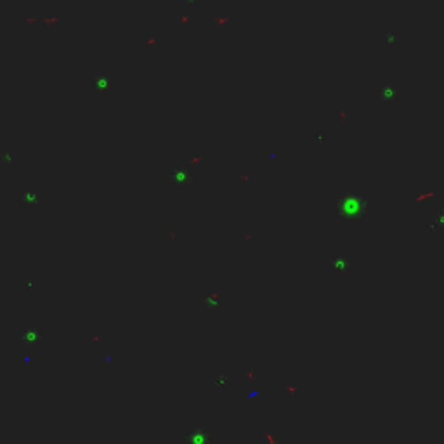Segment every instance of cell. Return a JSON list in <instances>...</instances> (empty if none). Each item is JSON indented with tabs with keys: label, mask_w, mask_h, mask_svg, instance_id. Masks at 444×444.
<instances>
[{
	"label": "cell",
	"mask_w": 444,
	"mask_h": 444,
	"mask_svg": "<svg viewBox=\"0 0 444 444\" xmlns=\"http://www.w3.org/2000/svg\"><path fill=\"white\" fill-rule=\"evenodd\" d=\"M397 94H399V90H397V87L394 84H387L385 87L380 90V101L382 103H394V101L397 99Z\"/></svg>",
	"instance_id": "obj_4"
},
{
	"label": "cell",
	"mask_w": 444,
	"mask_h": 444,
	"mask_svg": "<svg viewBox=\"0 0 444 444\" xmlns=\"http://www.w3.org/2000/svg\"><path fill=\"white\" fill-rule=\"evenodd\" d=\"M337 213L342 219H357L363 217L370 208V202L357 193H345L337 200Z\"/></svg>",
	"instance_id": "obj_1"
},
{
	"label": "cell",
	"mask_w": 444,
	"mask_h": 444,
	"mask_svg": "<svg viewBox=\"0 0 444 444\" xmlns=\"http://www.w3.org/2000/svg\"><path fill=\"white\" fill-rule=\"evenodd\" d=\"M382 38L387 42V44H396L397 33H394V31H382Z\"/></svg>",
	"instance_id": "obj_8"
},
{
	"label": "cell",
	"mask_w": 444,
	"mask_h": 444,
	"mask_svg": "<svg viewBox=\"0 0 444 444\" xmlns=\"http://www.w3.org/2000/svg\"><path fill=\"white\" fill-rule=\"evenodd\" d=\"M160 45V38H158L156 33H148V37L143 38V47L148 49V51H153Z\"/></svg>",
	"instance_id": "obj_6"
},
{
	"label": "cell",
	"mask_w": 444,
	"mask_h": 444,
	"mask_svg": "<svg viewBox=\"0 0 444 444\" xmlns=\"http://www.w3.org/2000/svg\"><path fill=\"white\" fill-rule=\"evenodd\" d=\"M264 156H267L269 160H276V158H278V151H276V149L266 151V153H264Z\"/></svg>",
	"instance_id": "obj_9"
},
{
	"label": "cell",
	"mask_w": 444,
	"mask_h": 444,
	"mask_svg": "<svg viewBox=\"0 0 444 444\" xmlns=\"http://www.w3.org/2000/svg\"><path fill=\"white\" fill-rule=\"evenodd\" d=\"M205 304L208 305V307H212V309H217V307L222 305V302L219 300V295H210V297L205 298Z\"/></svg>",
	"instance_id": "obj_7"
},
{
	"label": "cell",
	"mask_w": 444,
	"mask_h": 444,
	"mask_svg": "<svg viewBox=\"0 0 444 444\" xmlns=\"http://www.w3.org/2000/svg\"><path fill=\"white\" fill-rule=\"evenodd\" d=\"M169 177H170V180H172V182L176 184V186H179V187L189 186V184H191V179H193L189 169L184 167V165H174L172 170H170V174H169Z\"/></svg>",
	"instance_id": "obj_2"
},
{
	"label": "cell",
	"mask_w": 444,
	"mask_h": 444,
	"mask_svg": "<svg viewBox=\"0 0 444 444\" xmlns=\"http://www.w3.org/2000/svg\"><path fill=\"white\" fill-rule=\"evenodd\" d=\"M90 87L94 89V90L101 92V94H110V92L113 90V77H111V73H108V71H103V73L96 75V77L92 78Z\"/></svg>",
	"instance_id": "obj_3"
},
{
	"label": "cell",
	"mask_w": 444,
	"mask_h": 444,
	"mask_svg": "<svg viewBox=\"0 0 444 444\" xmlns=\"http://www.w3.org/2000/svg\"><path fill=\"white\" fill-rule=\"evenodd\" d=\"M331 264H333V269H337V271L342 272V274L349 272V257L347 255H344V253L335 255L333 261H331Z\"/></svg>",
	"instance_id": "obj_5"
},
{
	"label": "cell",
	"mask_w": 444,
	"mask_h": 444,
	"mask_svg": "<svg viewBox=\"0 0 444 444\" xmlns=\"http://www.w3.org/2000/svg\"><path fill=\"white\" fill-rule=\"evenodd\" d=\"M316 139H318V141H325V134L318 132V134H316Z\"/></svg>",
	"instance_id": "obj_10"
}]
</instances>
